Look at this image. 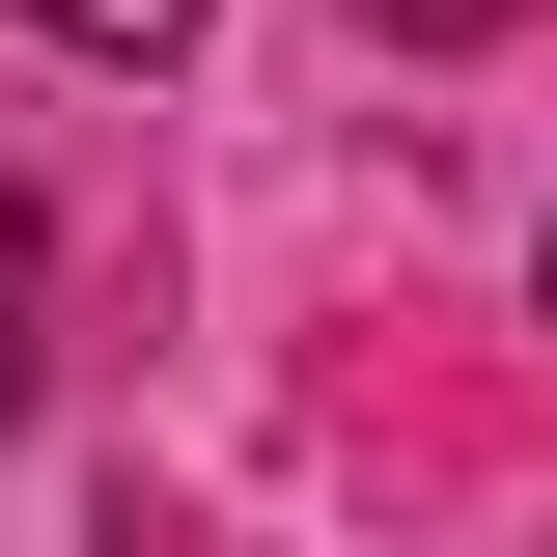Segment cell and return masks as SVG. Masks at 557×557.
<instances>
[{
    "label": "cell",
    "instance_id": "6da1fadb",
    "mask_svg": "<svg viewBox=\"0 0 557 557\" xmlns=\"http://www.w3.org/2000/svg\"><path fill=\"white\" fill-rule=\"evenodd\" d=\"M28 28H57V57H112V84H168V57H196V0H28Z\"/></svg>",
    "mask_w": 557,
    "mask_h": 557
},
{
    "label": "cell",
    "instance_id": "7a4b0ae2",
    "mask_svg": "<svg viewBox=\"0 0 557 557\" xmlns=\"http://www.w3.org/2000/svg\"><path fill=\"white\" fill-rule=\"evenodd\" d=\"M28 307H57V223L0 196V418H28V362H57V335H28Z\"/></svg>",
    "mask_w": 557,
    "mask_h": 557
},
{
    "label": "cell",
    "instance_id": "3957f363",
    "mask_svg": "<svg viewBox=\"0 0 557 557\" xmlns=\"http://www.w3.org/2000/svg\"><path fill=\"white\" fill-rule=\"evenodd\" d=\"M362 28H391V57H502L530 0H362Z\"/></svg>",
    "mask_w": 557,
    "mask_h": 557
}]
</instances>
